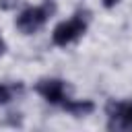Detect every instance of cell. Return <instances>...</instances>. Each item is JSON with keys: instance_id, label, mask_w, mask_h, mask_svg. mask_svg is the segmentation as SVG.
<instances>
[{"instance_id": "5b68a950", "label": "cell", "mask_w": 132, "mask_h": 132, "mask_svg": "<svg viewBox=\"0 0 132 132\" xmlns=\"http://www.w3.org/2000/svg\"><path fill=\"white\" fill-rule=\"evenodd\" d=\"M66 113H70L72 118H87L95 111V103L91 99H66L62 105H60Z\"/></svg>"}, {"instance_id": "3957f363", "label": "cell", "mask_w": 132, "mask_h": 132, "mask_svg": "<svg viewBox=\"0 0 132 132\" xmlns=\"http://www.w3.org/2000/svg\"><path fill=\"white\" fill-rule=\"evenodd\" d=\"M105 113H107V128H116V130H132V101H107L105 105Z\"/></svg>"}, {"instance_id": "ba28073f", "label": "cell", "mask_w": 132, "mask_h": 132, "mask_svg": "<svg viewBox=\"0 0 132 132\" xmlns=\"http://www.w3.org/2000/svg\"><path fill=\"white\" fill-rule=\"evenodd\" d=\"M101 4H103L105 8H113L116 4H120V0H101Z\"/></svg>"}, {"instance_id": "8992f818", "label": "cell", "mask_w": 132, "mask_h": 132, "mask_svg": "<svg viewBox=\"0 0 132 132\" xmlns=\"http://www.w3.org/2000/svg\"><path fill=\"white\" fill-rule=\"evenodd\" d=\"M12 95H14L12 87H8V85H0V105L10 103V101H12Z\"/></svg>"}, {"instance_id": "9c48e42d", "label": "cell", "mask_w": 132, "mask_h": 132, "mask_svg": "<svg viewBox=\"0 0 132 132\" xmlns=\"http://www.w3.org/2000/svg\"><path fill=\"white\" fill-rule=\"evenodd\" d=\"M4 54H6V41H4L2 37H0V58H2Z\"/></svg>"}, {"instance_id": "277c9868", "label": "cell", "mask_w": 132, "mask_h": 132, "mask_svg": "<svg viewBox=\"0 0 132 132\" xmlns=\"http://www.w3.org/2000/svg\"><path fill=\"white\" fill-rule=\"evenodd\" d=\"M68 87L62 78H41L35 85V93L41 95L47 103L52 105H62L68 99Z\"/></svg>"}, {"instance_id": "6da1fadb", "label": "cell", "mask_w": 132, "mask_h": 132, "mask_svg": "<svg viewBox=\"0 0 132 132\" xmlns=\"http://www.w3.org/2000/svg\"><path fill=\"white\" fill-rule=\"evenodd\" d=\"M56 6L54 4H39V6H27L25 10H21L14 19V27L23 33V35H33L37 33L54 14Z\"/></svg>"}, {"instance_id": "7a4b0ae2", "label": "cell", "mask_w": 132, "mask_h": 132, "mask_svg": "<svg viewBox=\"0 0 132 132\" xmlns=\"http://www.w3.org/2000/svg\"><path fill=\"white\" fill-rule=\"evenodd\" d=\"M87 25H89L87 16H85L82 12H76L72 19L62 21V23H58V25L54 27V31H52V43L58 45V47L70 45L72 41H76L78 37L85 35Z\"/></svg>"}, {"instance_id": "52a82bcc", "label": "cell", "mask_w": 132, "mask_h": 132, "mask_svg": "<svg viewBox=\"0 0 132 132\" xmlns=\"http://www.w3.org/2000/svg\"><path fill=\"white\" fill-rule=\"evenodd\" d=\"M16 4H19V0H0V8H4V10H10Z\"/></svg>"}]
</instances>
